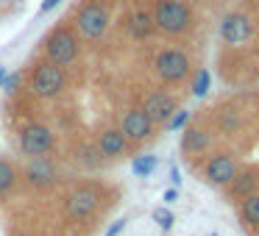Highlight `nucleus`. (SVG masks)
<instances>
[{
  "label": "nucleus",
  "instance_id": "nucleus-1",
  "mask_svg": "<svg viewBox=\"0 0 259 236\" xmlns=\"http://www.w3.org/2000/svg\"><path fill=\"white\" fill-rule=\"evenodd\" d=\"M159 31L164 34H184L192 23V14L187 9L184 0H162L156 9V17H153Z\"/></svg>",
  "mask_w": 259,
  "mask_h": 236
},
{
  "label": "nucleus",
  "instance_id": "nucleus-2",
  "mask_svg": "<svg viewBox=\"0 0 259 236\" xmlns=\"http://www.w3.org/2000/svg\"><path fill=\"white\" fill-rule=\"evenodd\" d=\"M45 50H48V56H51V64L67 67V64H73L75 56H78V42H75V36L70 34V31L62 28V31H53V34L48 36Z\"/></svg>",
  "mask_w": 259,
  "mask_h": 236
},
{
  "label": "nucleus",
  "instance_id": "nucleus-3",
  "mask_svg": "<svg viewBox=\"0 0 259 236\" xmlns=\"http://www.w3.org/2000/svg\"><path fill=\"white\" fill-rule=\"evenodd\" d=\"M64 86V73L62 67H56V64H39V67L34 70V75H31V89H34V95L39 97H53L59 95Z\"/></svg>",
  "mask_w": 259,
  "mask_h": 236
},
{
  "label": "nucleus",
  "instance_id": "nucleus-4",
  "mask_svg": "<svg viewBox=\"0 0 259 236\" xmlns=\"http://www.w3.org/2000/svg\"><path fill=\"white\" fill-rule=\"evenodd\" d=\"M78 31L87 36V39H98V36L106 34L109 28V12L101 6V3H87L78 12V20H75Z\"/></svg>",
  "mask_w": 259,
  "mask_h": 236
},
{
  "label": "nucleus",
  "instance_id": "nucleus-5",
  "mask_svg": "<svg viewBox=\"0 0 259 236\" xmlns=\"http://www.w3.org/2000/svg\"><path fill=\"white\" fill-rule=\"evenodd\" d=\"M156 73L164 84H179L190 73V58L181 50H162L156 56Z\"/></svg>",
  "mask_w": 259,
  "mask_h": 236
},
{
  "label": "nucleus",
  "instance_id": "nucleus-6",
  "mask_svg": "<svg viewBox=\"0 0 259 236\" xmlns=\"http://www.w3.org/2000/svg\"><path fill=\"white\" fill-rule=\"evenodd\" d=\"M20 145H23V150L28 156H42V153H48L53 147V134L45 125H28L20 134Z\"/></svg>",
  "mask_w": 259,
  "mask_h": 236
},
{
  "label": "nucleus",
  "instance_id": "nucleus-7",
  "mask_svg": "<svg viewBox=\"0 0 259 236\" xmlns=\"http://www.w3.org/2000/svg\"><path fill=\"white\" fill-rule=\"evenodd\" d=\"M95 206H98V189L95 186H75L67 195V214L75 219H81L90 211H95Z\"/></svg>",
  "mask_w": 259,
  "mask_h": 236
},
{
  "label": "nucleus",
  "instance_id": "nucleus-8",
  "mask_svg": "<svg viewBox=\"0 0 259 236\" xmlns=\"http://www.w3.org/2000/svg\"><path fill=\"white\" fill-rule=\"evenodd\" d=\"M220 36L229 45H240L251 36V20L245 14H226L223 23H220Z\"/></svg>",
  "mask_w": 259,
  "mask_h": 236
},
{
  "label": "nucleus",
  "instance_id": "nucleus-9",
  "mask_svg": "<svg viewBox=\"0 0 259 236\" xmlns=\"http://www.w3.org/2000/svg\"><path fill=\"white\" fill-rule=\"evenodd\" d=\"M142 111L148 114L151 123H164V120H170L176 114V100L170 95H164V92H153L145 100V108H142Z\"/></svg>",
  "mask_w": 259,
  "mask_h": 236
},
{
  "label": "nucleus",
  "instance_id": "nucleus-10",
  "mask_svg": "<svg viewBox=\"0 0 259 236\" xmlns=\"http://www.w3.org/2000/svg\"><path fill=\"white\" fill-rule=\"evenodd\" d=\"M151 128H153V123L148 120V114L142 111V108H134V111H128L123 117V136L125 139L140 142V139H145V136L151 134Z\"/></svg>",
  "mask_w": 259,
  "mask_h": 236
},
{
  "label": "nucleus",
  "instance_id": "nucleus-11",
  "mask_svg": "<svg viewBox=\"0 0 259 236\" xmlns=\"http://www.w3.org/2000/svg\"><path fill=\"white\" fill-rule=\"evenodd\" d=\"M237 175V167L229 156H212L206 164V178L212 184H231Z\"/></svg>",
  "mask_w": 259,
  "mask_h": 236
},
{
  "label": "nucleus",
  "instance_id": "nucleus-12",
  "mask_svg": "<svg viewBox=\"0 0 259 236\" xmlns=\"http://www.w3.org/2000/svg\"><path fill=\"white\" fill-rule=\"evenodd\" d=\"M125 150L123 131H103L101 134V156H120Z\"/></svg>",
  "mask_w": 259,
  "mask_h": 236
},
{
  "label": "nucleus",
  "instance_id": "nucleus-13",
  "mask_svg": "<svg viewBox=\"0 0 259 236\" xmlns=\"http://www.w3.org/2000/svg\"><path fill=\"white\" fill-rule=\"evenodd\" d=\"M153 17L151 14H145V12H137V14H131L128 17V31H131V36L134 39H145V36H151V31H153Z\"/></svg>",
  "mask_w": 259,
  "mask_h": 236
},
{
  "label": "nucleus",
  "instance_id": "nucleus-14",
  "mask_svg": "<svg viewBox=\"0 0 259 236\" xmlns=\"http://www.w3.org/2000/svg\"><path fill=\"white\" fill-rule=\"evenodd\" d=\"M28 181L34 186H48L53 181V167L45 161V158L34 161V164H31V169H28Z\"/></svg>",
  "mask_w": 259,
  "mask_h": 236
},
{
  "label": "nucleus",
  "instance_id": "nucleus-15",
  "mask_svg": "<svg viewBox=\"0 0 259 236\" xmlns=\"http://www.w3.org/2000/svg\"><path fill=\"white\" fill-rule=\"evenodd\" d=\"M14 184H17V172H14V167L9 161H0V195L9 192Z\"/></svg>",
  "mask_w": 259,
  "mask_h": 236
},
{
  "label": "nucleus",
  "instance_id": "nucleus-16",
  "mask_svg": "<svg viewBox=\"0 0 259 236\" xmlns=\"http://www.w3.org/2000/svg\"><path fill=\"white\" fill-rule=\"evenodd\" d=\"M206 147V134L203 131H184V150H203Z\"/></svg>",
  "mask_w": 259,
  "mask_h": 236
},
{
  "label": "nucleus",
  "instance_id": "nucleus-17",
  "mask_svg": "<svg viewBox=\"0 0 259 236\" xmlns=\"http://www.w3.org/2000/svg\"><path fill=\"white\" fill-rule=\"evenodd\" d=\"M253 189H256V178L253 175H240V178L234 175V195L248 197V195H253Z\"/></svg>",
  "mask_w": 259,
  "mask_h": 236
},
{
  "label": "nucleus",
  "instance_id": "nucleus-18",
  "mask_svg": "<svg viewBox=\"0 0 259 236\" xmlns=\"http://www.w3.org/2000/svg\"><path fill=\"white\" fill-rule=\"evenodd\" d=\"M242 214L251 225H259V195H248L242 203Z\"/></svg>",
  "mask_w": 259,
  "mask_h": 236
},
{
  "label": "nucleus",
  "instance_id": "nucleus-19",
  "mask_svg": "<svg viewBox=\"0 0 259 236\" xmlns=\"http://www.w3.org/2000/svg\"><path fill=\"white\" fill-rule=\"evenodd\" d=\"M156 156H140L134 158V175H140V178H145V175H151L153 169H156Z\"/></svg>",
  "mask_w": 259,
  "mask_h": 236
},
{
  "label": "nucleus",
  "instance_id": "nucleus-20",
  "mask_svg": "<svg viewBox=\"0 0 259 236\" xmlns=\"http://www.w3.org/2000/svg\"><path fill=\"white\" fill-rule=\"evenodd\" d=\"M209 81H212V75H209V70H201L195 78V86H192V92H195V97H203L209 92Z\"/></svg>",
  "mask_w": 259,
  "mask_h": 236
},
{
  "label": "nucleus",
  "instance_id": "nucleus-21",
  "mask_svg": "<svg viewBox=\"0 0 259 236\" xmlns=\"http://www.w3.org/2000/svg\"><path fill=\"white\" fill-rule=\"evenodd\" d=\"M153 219H156L162 228H170V225H173V214H170L167 208H156V211H153Z\"/></svg>",
  "mask_w": 259,
  "mask_h": 236
},
{
  "label": "nucleus",
  "instance_id": "nucleus-22",
  "mask_svg": "<svg viewBox=\"0 0 259 236\" xmlns=\"http://www.w3.org/2000/svg\"><path fill=\"white\" fill-rule=\"evenodd\" d=\"M187 120H190V114H187V111H179V114H173V120H170V128H173V131L184 128V125H187Z\"/></svg>",
  "mask_w": 259,
  "mask_h": 236
},
{
  "label": "nucleus",
  "instance_id": "nucleus-23",
  "mask_svg": "<svg viewBox=\"0 0 259 236\" xmlns=\"http://www.w3.org/2000/svg\"><path fill=\"white\" fill-rule=\"evenodd\" d=\"M81 161H84V164H92V167H95V164H98V153L92 150V147H90V150H81Z\"/></svg>",
  "mask_w": 259,
  "mask_h": 236
},
{
  "label": "nucleus",
  "instance_id": "nucleus-24",
  "mask_svg": "<svg viewBox=\"0 0 259 236\" xmlns=\"http://www.w3.org/2000/svg\"><path fill=\"white\" fill-rule=\"evenodd\" d=\"M123 228H125V219H117V222H114L112 228L106 230V236H117V233H120V230H123Z\"/></svg>",
  "mask_w": 259,
  "mask_h": 236
},
{
  "label": "nucleus",
  "instance_id": "nucleus-25",
  "mask_svg": "<svg viewBox=\"0 0 259 236\" xmlns=\"http://www.w3.org/2000/svg\"><path fill=\"white\" fill-rule=\"evenodd\" d=\"M59 3H62V0H45V3H42V9H39V12L45 14V12H51V9H56Z\"/></svg>",
  "mask_w": 259,
  "mask_h": 236
},
{
  "label": "nucleus",
  "instance_id": "nucleus-26",
  "mask_svg": "<svg viewBox=\"0 0 259 236\" xmlns=\"http://www.w3.org/2000/svg\"><path fill=\"white\" fill-rule=\"evenodd\" d=\"M176 197H179V192H176V189H167V192H164V200H167V203H176Z\"/></svg>",
  "mask_w": 259,
  "mask_h": 236
},
{
  "label": "nucleus",
  "instance_id": "nucleus-27",
  "mask_svg": "<svg viewBox=\"0 0 259 236\" xmlns=\"http://www.w3.org/2000/svg\"><path fill=\"white\" fill-rule=\"evenodd\" d=\"M170 181H173L176 186H181V172H179L176 167H173V172H170Z\"/></svg>",
  "mask_w": 259,
  "mask_h": 236
},
{
  "label": "nucleus",
  "instance_id": "nucleus-28",
  "mask_svg": "<svg viewBox=\"0 0 259 236\" xmlns=\"http://www.w3.org/2000/svg\"><path fill=\"white\" fill-rule=\"evenodd\" d=\"M3 81H6V70L0 67V84H3Z\"/></svg>",
  "mask_w": 259,
  "mask_h": 236
},
{
  "label": "nucleus",
  "instance_id": "nucleus-29",
  "mask_svg": "<svg viewBox=\"0 0 259 236\" xmlns=\"http://www.w3.org/2000/svg\"><path fill=\"white\" fill-rule=\"evenodd\" d=\"M209 236H218V233H209Z\"/></svg>",
  "mask_w": 259,
  "mask_h": 236
}]
</instances>
